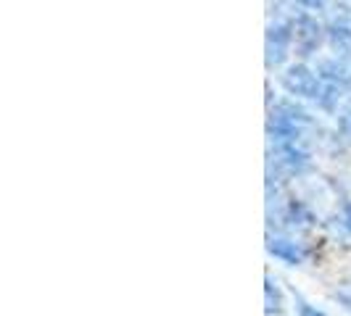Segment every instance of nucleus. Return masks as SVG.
I'll use <instances>...</instances> for the list:
<instances>
[{"label": "nucleus", "instance_id": "nucleus-4", "mask_svg": "<svg viewBox=\"0 0 351 316\" xmlns=\"http://www.w3.org/2000/svg\"><path fill=\"white\" fill-rule=\"evenodd\" d=\"M330 45H333L338 53L351 51V29L346 24H333V27H330Z\"/></svg>", "mask_w": 351, "mask_h": 316}, {"label": "nucleus", "instance_id": "nucleus-1", "mask_svg": "<svg viewBox=\"0 0 351 316\" xmlns=\"http://www.w3.org/2000/svg\"><path fill=\"white\" fill-rule=\"evenodd\" d=\"M282 85L291 95L317 98V77L306 66H291L282 77Z\"/></svg>", "mask_w": 351, "mask_h": 316}, {"label": "nucleus", "instance_id": "nucleus-2", "mask_svg": "<svg viewBox=\"0 0 351 316\" xmlns=\"http://www.w3.org/2000/svg\"><path fill=\"white\" fill-rule=\"evenodd\" d=\"M293 37H296V42L301 45V51L309 53L319 42V24L312 16H299L296 24H293Z\"/></svg>", "mask_w": 351, "mask_h": 316}, {"label": "nucleus", "instance_id": "nucleus-6", "mask_svg": "<svg viewBox=\"0 0 351 316\" xmlns=\"http://www.w3.org/2000/svg\"><path fill=\"white\" fill-rule=\"evenodd\" d=\"M285 51L288 45L285 42H275V40H267V64H282L285 61Z\"/></svg>", "mask_w": 351, "mask_h": 316}, {"label": "nucleus", "instance_id": "nucleus-10", "mask_svg": "<svg viewBox=\"0 0 351 316\" xmlns=\"http://www.w3.org/2000/svg\"><path fill=\"white\" fill-rule=\"evenodd\" d=\"M346 224H349V229H351V209H349V222H346Z\"/></svg>", "mask_w": 351, "mask_h": 316}, {"label": "nucleus", "instance_id": "nucleus-9", "mask_svg": "<svg viewBox=\"0 0 351 316\" xmlns=\"http://www.w3.org/2000/svg\"><path fill=\"white\" fill-rule=\"evenodd\" d=\"M299 3H304L306 8H319V5L325 3V0H299Z\"/></svg>", "mask_w": 351, "mask_h": 316}, {"label": "nucleus", "instance_id": "nucleus-8", "mask_svg": "<svg viewBox=\"0 0 351 316\" xmlns=\"http://www.w3.org/2000/svg\"><path fill=\"white\" fill-rule=\"evenodd\" d=\"M301 316H322L319 314V311H315V308H309V306H306V303H301Z\"/></svg>", "mask_w": 351, "mask_h": 316}, {"label": "nucleus", "instance_id": "nucleus-7", "mask_svg": "<svg viewBox=\"0 0 351 316\" xmlns=\"http://www.w3.org/2000/svg\"><path fill=\"white\" fill-rule=\"evenodd\" d=\"M338 122H341V129H343V132H349V135H351V103L346 105L343 111H341V119H338Z\"/></svg>", "mask_w": 351, "mask_h": 316}, {"label": "nucleus", "instance_id": "nucleus-3", "mask_svg": "<svg viewBox=\"0 0 351 316\" xmlns=\"http://www.w3.org/2000/svg\"><path fill=\"white\" fill-rule=\"evenodd\" d=\"M317 71L330 82H351V66L343 61H322Z\"/></svg>", "mask_w": 351, "mask_h": 316}, {"label": "nucleus", "instance_id": "nucleus-5", "mask_svg": "<svg viewBox=\"0 0 351 316\" xmlns=\"http://www.w3.org/2000/svg\"><path fill=\"white\" fill-rule=\"evenodd\" d=\"M269 250H272L275 256L285 259L288 263L301 261V250L296 248V243H288V240H272V243H269Z\"/></svg>", "mask_w": 351, "mask_h": 316}]
</instances>
